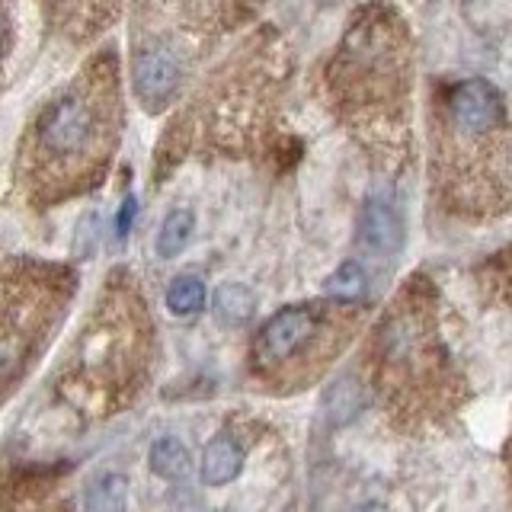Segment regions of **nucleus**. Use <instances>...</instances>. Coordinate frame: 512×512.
Segmentation results:
<instances>
[{
  "label": "nucleus",
  "instance_id": "f257e3e1",
  "mask_svg": "<svg viewBox=\"0 0 512 512\" xmlns=\"http://www.w3.org/2000/svg\"><path fill=\"white\" fill-rule=\"evenodd\" d=\"M365 368L372 394L400 426H429L458 410L464 378L445 340L436 285L423 276L400 285L372 333Z\"/></svg>",
  "mask_w": 512,
  "mask_h": 512
},
{
  "label": "nucleus",
  "instance_id": "f03ea898",
  "mask_svg": "<svg viewBox=\"0 0 512 512\" xmlns=\"http://www.w3.org/2000/svg\"><path fill=\"white\" fill-rule=\"evenodd\" d=\"M154 324L138 285L112 276L96 308L61 359L55 391L71 410L96 420L119 413L141 394L154 359Z\"/></svg>",
  "mask_w": 512,
  "mask_h": 512
},
{
  "label": "nucleus",
  "instance_id": "7ed1b4c3",
  "mask_svg": "<svg viewBox=\"0 0 512 512\" xmlns=\"http://www.w3.org/2000/svg\"><path fill=\"white\" fill-rule=\"evenodd\" d=\"M119 135V103L112 71L87 74L48 103L26 144V183L32 196L58 202L90 189L103 176Z\"/></svg>",
  "mask_w": 512,
  "mask_h": 512
},
{
  "label": "nucleus",
  "instance_id": "20e7f679",
  "mask_svg": "<svg viewBox=\"0 0 512 512\" xmlns=\"http://www.w3.org/2000/svg\"><path fill=\"white\" fill-rule=\"evenodd\" d=\"M359 324V308L346 301L288 304L256 333L250 349V372L276 394H295L314 384L343 356Z\"/></svg>",
  "mask_w": 512,
  "mask_h": 512
},
{
  "label": "nucleus",
  "instance_id": "39448f33",
  "mask_svg": "<svg viewBox=\"0 0 512 512\" xmlns=\"http://www.w3.org/2000/svg\"><path fill=\"white\" fill-rule=\"evenodd\" d=\"M74 288L71 266L29 256L0 260V400L45 356L71 308Z\"/></svg>",
  "mask_w": 512,
  "mask_h": 512
},
{
  "label": "nucleus",
  "instance_id": "423d86ee",
  "mask_svg": "<svg viewBox=\"0 0 512 512\" xmlns=\"http://www.w3.org/2000/svg\"><path fill=\"white\" fill-rule=\"evenodd\" d=\"M132 84L144 109L157 112L173 100L176 87H180V64L164 48H144L132 64Z\"/></svg>",
  "mask_w": 512,
  "mask_h": 512
},
{
  "label": "nucleus",
  "instance_id": "0eeeda50",
  "mask_svg": "<svg viewBox=\"0 0 512 512\" xmlns=\"http://www.w3.org/2000/svg\"><path fill=\"white\" fill-rule=\"evenodd\" d=\"M359 237L368 250L375 253H394L404 244V221L394 212L391 202L368 199L359 218Z\"/></svg>",
  "mask_w": 512,
  "mask_h": 512
},
{
  "label": "nucleus",
  "instance_id": "6e6552de",
  "mask_svg": "<svg viewBox=\"0 0 512 512\" xmlns=\"http://www.w3.org/2000/svg\"><path fill=\"white\" fill-rule=\"evenodd\" d=\"M244 445L237 442L231 429L218 432V436L205 445L202 455V480L208 487H228L231 480H237L240 468H244Z\"/></svg>",
  "mask_w": 512,
  "mask_h": 512
},
{
  "label": "nucleus",
  "instance_id": "1a4fd4ad",
  "mask_svg": "<svg viewBox=\"0 0 512 512\" xmlns=\"http://www.w3.org/2000/svg\"><path fill=\"white\" fill-rule=\"evenodd\" d=\"M125 500H128V480L122 474L96 477L84 493L87 512H125Z\"/></svg>",
  "mask_w": 512,
  "mask_h": 512
},
{
  "label": "nucleus",
  "instance_id": "9d476101",
  "mask_svg": "<svg viewBox=\"0 0 512 512\" xmlns=\"http://www.w3.org/2000/svg\"><path fill=\"white\" fill-rule=\"evenodd\" d=\"M192 468L189 448L180 439H160L151 448V471L164 480H183Z\"/></svg>",
  "mask_w": 512,
  "mask_h": 512
},
{
  "label": "nucleus",
  "instance_id": "9b49d317",
  "mask_svg": "<svg viewBox=\"0 0 512 512\" xmlns=\"http://www.w3.org/2000/svg\"><path fill=\"white\" fill-rule=\"evenodd\" d=\"M192 228H196V218H192L189 208H176V212H170L164 228H160V234H157V253L164 256V260L180 256L189 244Z\"/></svg>",
  "mask_w": 512,
  "mask_h": 512
},
{
  "label": "nucleus",
  "instance_id": "f8f14e48",
  "mask_svg": "<svg viewBox=\"0 0 512 512\" xmlns=\"http://www.w3.org/2000/svg\"><path fill=\"white\" fill-rule=\"evenodd\" d=\"M215 308L224 320H231V324H244V320H250L256 314V295L250 292L247 285L240 282H228L218 288L215 295Z\"/></svg>",
  "mask_w": 512,
  "mask_h": 512
},
{
  "label": "nucleus",
  "instance_id": "ddd939ff",
  "mask_svg": "<svg viewBox=\"0 0 512 512\" xmlns=\"http://www.w3.org/2000/svg\"><path fill=\"white\" fill-rule=\"evenodd\" d=\"M167 308L180 317L199 314L205 308V285L196 276H180L167 288Z\"/></svg>",
  "mask_w": 512,
  "mask_h": 512
},
{
  "label": "nucleus",
  "instance_id": "4468645a",
  "mask_svg": "<svg viewBox=\"0 0 512 512\" xmlns=\"http://www.w3.org/2000/svg\"><path fill=\"white\" fill-rule=\"evenodd\" d=\"M365 285H368L365 269H362L359 263H343V266L336 269L333 276L327 279V292H330L333 301H346V304H352L359 295H365Z\"/></svg>",
  "mask_w": 512,
  "mask_h": 512
},
{
  "label": "nucleus",
  "instance_id": "2eb2a0df",
  "mask_svg": "<svg viewBox=\"0 0 512 512\" xmlns=\"http://www.w3.org/2000/svg\"><path fill=\"white\" fill-rule=\"evenodd\" d=\"M135 212H138V202H135V196H128V199L122 202V208H119V221H116V234H119V237H125L128 231H132Z\"/></svg>",
  "mask_w": 512,
  "mask_h": 512
},
{
  "label": "nucleus",
  "instance_id": "dca6fc26",
  "mask_svg": "<svg viewBox=\"0 0 512 512\" xmlns=\"http://www.w3.org/2000/svg\"><path fill=\"white\" fill-rule=\"evenodd\" d=\"M7 45V13H4V0H0V55H4Z\"/></svg>",
  "mask_w": 512,
  "mask_h": 512
},
{
  "label": "nucleus",
  "instance_id": "f3484780",
  "mask_svg": "<svg viewBox=\"0 0 512 512\" xmlns=\"http://www.w3.org/2000/svg\"><path fill=\"white\" fill-rule=\"evenodd\" d=\"M356 512H384L381 506H362V509H356Z\"/></svg>",
  "mask_w": 512,
  "mask_h": 512
}]
</instances>
